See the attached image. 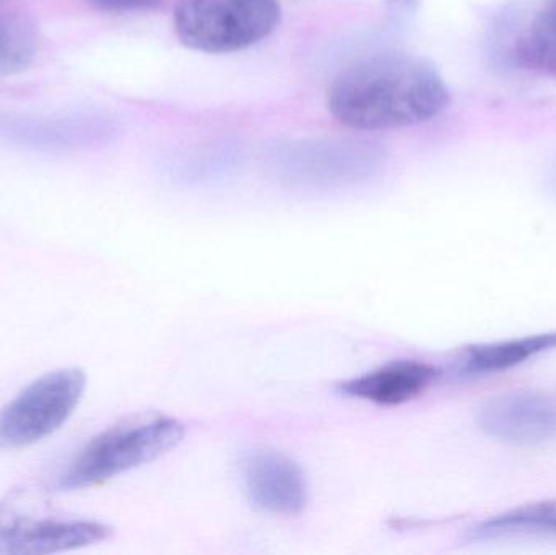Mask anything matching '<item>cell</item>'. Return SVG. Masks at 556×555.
<instances>
[{
  "label": "cell",
  "mask_w": 556,
  "mask_h": 555,
  "mask_svg": "<svg viewBox=\"0 0 556 555\" xmlns=\"http://www.w3.org/2000/svg\"><path fill=\"white\" fill-rule=\"evenodd\" d=\"M243 479L248 499L264 514L294 517L306 507V476L283 453L264 450L248 456Z\"/></svg>",
  "instance_id": "ba28073f"
},
{
  "label": "cell",
  "mask_w": 556,
  "mask_h": 555,
  "mask_svg": "<svg viewBox=\"0 0 556 555\" xmlns=\"http://www.w3.org/2000/svg\"><path fill=\"white\" fill-rule=\"evenodd\" d=\"M554 349H556V332L493 342V344L470 345L457 358L456 371L460 377L467 378L500 374Z\"/></svg>",
  "instance_id": "30bf717a"
},
{
  "label": "cell",
  "mask_w": 556,
  "mask_h": 555,
  "mask_svg": "<svg viewBox=\"0 0 556 555\" xmlns=\"http://www.w3.org/2000/svg\"><path fill=\"white\" fill-rule=\"evenodd\" d=\"M473 541L511 538H556V501L534 502L513 508L470 528Z\"/></svg>",
  "instance_id": "8fae6325"
},
{
  "label": "cell",
  "mask_w": 556,
  "mask_h": 555,
  "mask_svg": "<svg viewBox=\"0 0 556 555\" xmlns=\"http://www.w3.org/2000/svg\"><path fill=\"white\" fill-rule=\"evenodd\" d=\"M278 0H179L173 25L192 51L230 54L266 39L280 25Z\"/></svg>",
  "instance_id": "3957f363"
},
{
  "label": "cell",
  "mask_w": 556,
  "mask_h": 555,
  "mask_svg": "<svg viewBox=\"0 0 556 555\" xmlns=\"http://www.w3.org/2000/svg\"><path fill=\"white\" fill-rule=\"evenodd\" d=\"M185 433V426L173 417L124 420L93 437L59 476L55 488L78 491L110 481L176 449Z\"/></svg>",
  "instance_id": "7a4b0ae2"
},
{
  "label": "cell",
  "mask_w": 556,
  "mask_h": 555,
  "mask_svg": "<svg viewBox=\"0 0 556 555\" xmlns=\"http://www.w3.org/2000/svg\"><path fill=\"white\" fill-rule=\"evenodd\" d=\"M113 528L100 521L51 520L20 515L12 492L0 502V555H41L104 543Z\"/></svg>",
  "instance_id": "8992f818"
},
{
  "label": "cell",
  "mask_w": 556,
  "mask_h": 555,
  "mask_svg": "<svg viewBox=\"0 0 556 555\" xmlns=\"http://www.w3.org/2000/svg\"><path fill=\"white\" fill-rule=\"evenodd\" d=\"M440 377L433 365L415 361H397L362 377L339 384L349 398L369 401L379 406H399L420 396Z\"/></svg>",
  "instance_id": "9c48e42d"
},
{
  "label": "cell",
  "mask_w": 556,
  "mask_h": 555,
  "mask_svg": "<svg viewBox=\"0 0 556 555\" xmlns=\"http://www.w3.org/2000/svg\"><path fill=\"white\" fill-rule=\"evenodd\" d=\"M327 110L355 130H389L427 123L450 104L438 68L420 55L386 52L340 71L327 90Z\"/></svg>",
  "instance_id": "6da1fadb"
},
{
  "label": "cell",
  "mask_w": 556,
  "mask_h": 555,
  "mask_svg": "<svg viewBox=\"0 0 556 555\" xmlns=\"http://www.w3.org/2000/svg\"><path fill=\"white\" fill-rule=\"evenodd\" d=\"M38 29L31 20L0 13V77L25 71L38 54Z\"/></svg>",
  "instance_id": "4fadbf2b"
},
{
  "label": "cell",
  "mask_w": 556,
  "mask_h": 555,
  "mask_svg": "<svg viewBox=\"0 0 556 555\" xmlns=\"http://www.w3.org/2000/svg\"><path fill=\"white\" fill-rule=\"evenodd\" d=\"M486 436L511 445H541L556 440V394L509 391L490 398L477 414Z\"/></svg>",
  "instance_id": "52a82bcc"
},
{
  "label": "cell",
  "mask_w": 556,
  "mask_h": 555,
  "mask_svg": "<svg viewBox=\"0 0 556 555\" xmlns=\"http://www.w3.org/2000/svg\"><path fill=\"white\" fill-rule=\"evenodd\" d=\"M87 387L80 368L49 371L0 409V450L25 449L58 432Z\"/></svg>",
  "instance_id": "277c9868"
},
{
  "label": "cell",
  "mask_w": 556,
  "mask_h": 555,
  "mask_svg": "<svg viewBox=\"0 0 556 555\" xmlns=\"http://www.w3.org/2000/svg\"><path fill=\"white\" fill-rule=\"evenodd\" d=\"M525 67L556 75V0H545L516 45Z\"/></svg>",
  "instance_id": "7c38bea8"
},
{
  "label": "cell",
  "mask_w": 556,
  "mask_h": 555,
  "mask_svg": "<svg viewBox=\"0 0 556 555\" xmlns=\"http://www.w3.org/2000/svg\"><path fill=\"white\" fill-rule=\"evenodd\" d=\"M116 134L111 117L90 111L29 114L0 111V143L41 153H68L94 149Z\"/></svg>",
  "instance_id": "5b68a950"
},
{
  "label": "cell",
  "mask_w": 556,
  "mask_h": 555,
  "mask_svg": "<svg viewBox=\"0 0 556 555\" xmlns=\"http://www.w3.org/2000/svg\"><path fill=\"white\" fill-rule=\"evenodd\" d=\"M88 2L104 12L127 13L159 9L163 0H88Z\"/></svg>",
  "instance_id": "5bb4252c"
}]
</instances>
